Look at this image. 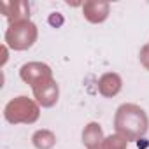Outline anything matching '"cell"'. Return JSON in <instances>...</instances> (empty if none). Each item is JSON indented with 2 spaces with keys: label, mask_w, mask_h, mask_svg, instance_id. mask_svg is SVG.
Instances as JSON below:
<instances>
[{
  "label": "cell",
  "mask_w": 149,
  "mask_h": 149,
  "mask_svg": "<svg viewBox=\"0 0 149 149\" xmlns=\"http://www.w3.org/2000/svg\"><path fill=\"white\" fill-rule=\"evenodd\" d=\"M116 130L128 140H135L147 130V118L137 105H121L116 114Z\"/></svg>",
  "instance_id": "cell-1"
},
{
  "label": "cell",
  "mask_w": 149,
  "mask_h": 149,
  "mask_svg": "<svg viewBox=\"0 0 149 149\" xmlns=\"http://www.w3.org/2000/svg\"><path fill=\"white\" fill-rule=\"evenodd\" d=\"M35 37H37V30H35V26L30 21H18L16 25H13L7 30V35H6L7 42L14 49L30 47L33 44Z\"/></svg>",
  "instance_id": "cell-2"
},
{
  "label": "cell",
  "mask_w": 149,
  "mask_h": 149,
  "mask_svg": "<svg viewBox=\"0 0 149 149\" xmlns=\"http://www.w3.org/2000/svg\"><path fill=\"white\" fill-rule=\"evenodd\" d=\"M39 116V109L33 102H30L28 98L25 97H19L16 100H13L7 109H6V118L13 123H18V121H25V123H32L35 121Z\"/></svg>",
  "instance_id": "cell-3"
},
{
  "label": "cell",
  "mask_w": 149,
  "mask_h": 149,
  "mask_svg": "<svg viewBox=\"0 0 149 149\" xmlns=\"http://www.w3.org/2000/svg\"><path fill=\"white\" fill-rule=\"evenodd\" d=\"M21 77H23L28 84H32L33 88H37V86H40V84L51 81V70H49V67H46V65L30 63V65H25V67L21 68Z\"/></svg>",
  "instance_id": "cell-4"
},
{
  "label": "cell",
  "mask_w": 149,
  "mask_h": 149,
  "mask_svg": "<svg viewBox=\"0 0 149 149\" xmlns=\"http://www.w3.org/2000/svg\"><path fill=\"white\" fill-rule=\"evenodd\" d=\"M33 91H35V97L39 98V102L42 105H53L58 98V86L53 81H47V83L33 88Z\"/></svg>",
  "instance_id": "cell-5"
},
{
  "label": "cell",
  "mask_w": 149,
  "mask_h": 149,
  "mask_svg": "<svg viewBox=\"0 0 149 149\" xmlns=\"http://www.w3.org/2000/svg\"><path fill=\"white\" fill-rule=\"evenodd\" d=\"M100 140H102V130L97 123H91L84 132V144L88 146V149H100Z\"/></svg>",
  "instance_id": "cell-6"
},
{
  "label": "cell",
  "mask_w": 149,
  "mask_h": 149,
  "mask_svg": "<svg viewBox=\"0 0 149 149\" xmlns=\"http://www.w3.org/2000/svg\"><path fill=\"white\" fill-rule=\"evenodd\" d=\"M104 149H125V140L119 139L118 135L114 137H109L104 144Z\"/></svg>",
  "instance_id": "cell-7"
}]
</instances>
